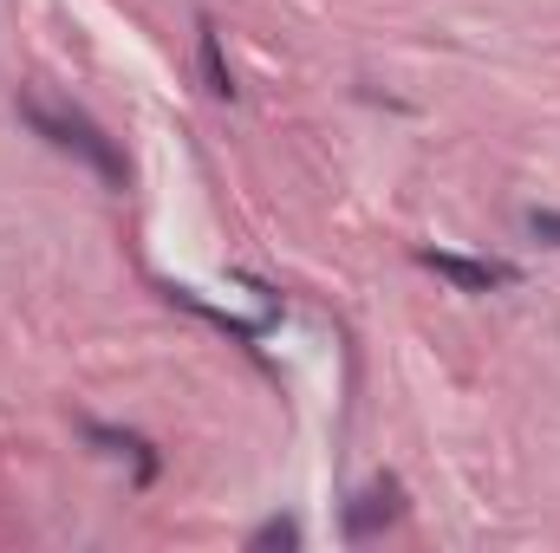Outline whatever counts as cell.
Segmentation results:
<instances>
[{
	"label": "cell",
	"mask_w": 560,
	"mask_h": 553,
	"mask_svg": "<svg viewBox=\"0 0 560 553\" xmlns=\"http://www.w3.org/2000/svg\"><path fill=\"white\" fill-rule=\"evenodd\" d=\"M196 39H202V79H209V92H215V98H235V72H229V59H222L215 20H196Z\"/></svg>",
	"instance_id": "3"
},
{
	"label": "cell",
	"mask_w": 560,
	"mask_h": 553,
	"mask_svg": "<svg viewBox=\"0 0 560 553\" xmlns=\"http://www.w3.org/2000/svg\"><path fill=\"white\" fill-rule=\"evenodd\" d=\"M293 541H300V528H293V521H268V528H255V534H248V548H293Z\"/></svg>",
	"instance_id": "5"
},
{
	"label": "cell",
	"mask_w": 560,
	"mask_h": 553,
	"mask_svg": "<svg viewBox=\"0 0 560 553\" xmlns=\"http://www.w3.org/2000/svg\"><path fill=\"white\" fill-rule=\"evenodd\" d=\"M359 502H365V508H352V521H346V528H352V534H372L378 521H392V515H398V482H378V489H365Z\"/></svg>",
	"instance_id": "4"
},
{
	"label": "cell",
	"mask_w": 560,
	"mask_h": 553,
	"mask_svg": "<svg viewBox=\"0 0 560 553\" xmlns=\"http://www.w3.org/2000/svg\"><path fill=\"white\" fill-rule=\"evenodd\" d=\"M20 118H26V125H33V131H39L46 143H59V150H72V156H85V163H92V169H98L112 189L125 183V156L112 150V138H105V131H98L85 111L46 105V98H20Z\"/></svg>",
	"instance_id": "1"
},
{
	"label": "cell",
	"mask_w": 560,
	"mask_h": 553,
	"mask_svg": "<svg viewBox=\"0 0 560 553\" xmlns=\"http://www.w3.org/2000/svg\"><path fill=\"white\" fill-rule=\"evenodd\" d=\"M528 228H535L541 242H555V248H560V209H528Z\"/></svg>",
	"instance_id": "6"
},
{
	"label": "cell",
	"mask_w": 560,
	"mask_h": 553,
	"mask_svg": "<svg viewBox=\"0 0 560 553\" xmlns=\"http://www.w3.org/2000/svg\"><path fill=\"white\" fill-rule=\"evenodd\" d=\"M418 261H423L436 280L463 286V293H495V286H515V280H522L509 261H469V255H443V248H423Z\"/></svg>",
	"instance_id": "2"
}]
</instances>
